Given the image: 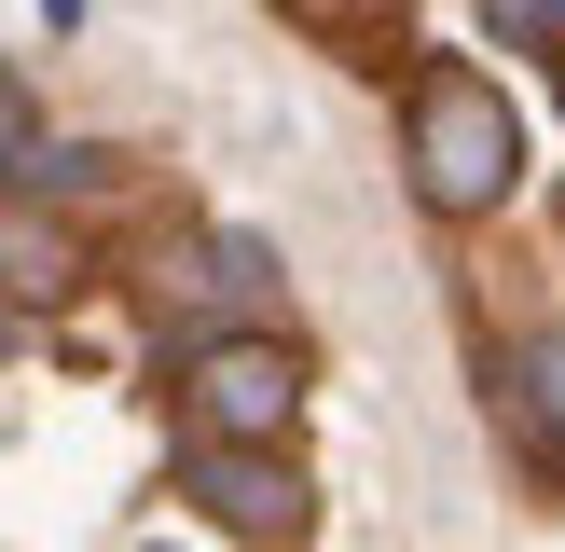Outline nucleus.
Segmentation results:
<instances>
[{
  "instance_id": "obj_1",
  "label": "nucleus",
  "mask_w": 565,
  "mask_h": 552,
  "mask_svg": "<svg viewBox=\"0 0 565 552\" xmlns=\"http://www.w3.org/2000/svg\"><path fill=\"white\" fill-rule=\"evenodd\" d=\"M414 193H428L441 221H483V208H511V180H524V125H511V97H497L483 70H414Z\"/></svg>"
},
{
  "instance_id": "obj_2",
  "label": "nucleus",
  "mask_w": 565,
  "mask_h": 552,
  "mask_svg": "<svg viewBox=\"0 0 565 552\" xmlns=\"http://www.w3.org/2000/svg\"><path fill=\"white\" fill-rule=\"evenodd\" d=\"M180 401L207 442H290V401H303V359L276 331H207L180 346Z\"/></svg>"
},
{
  "instance_id": "obj_3",
  "label": "nucleus",
  "mask_w": 565,
  "mask_h": 552,
  "mask_svg": "<svg viewBox=\"0 0 565 552\" xmlns=\"http://www.w3.org/2000/svg\"><path fill=\"white\" fill-rule=\"evenodd\" d=\"M180 484L207 497L235 539H263V552H290L303 524H318V497H303V469L276 456V442H193V456H180Z\"/></svg>"
},
{
  "instance_id": "obj_4",
  "label": "nucleus",
  "mask_w": 565,
  "mask_h": 552,
  "mask_svg": "<svg viewBox=\"0 0 565 552\" xmlns=\"http://www.w3.org/2000/svg\"><path fill=\"white\" fill-rule=\"evenodd\" d=\"M497 414L524 428L539 469H565V331H524V346L497 359Z\"/></svg>"
},
{
  "instance_id": "obj_5",
  "label": "nucleus",
  "mask_w": 565,
  "mask_h": 552,
  "mask_svg": "<svg viewBox=\"0 0 565 552\" xmlns=\"http://www.w3.org/2000/svg\"><path fill=\"white\" fill-rule=\"evenodd\" d=\"M70 276H83V248L55 221H0V290L14 304H70Z\"/></svg>"
},
{
  "instance_id": "obj_6",
  "label": "nucleus",
  "mask_w": 565,
  "mask_h": 552,
  "mask_svg": "<svg viewBox=\"0 0 565 552\" xmlns=\"http://www.w3.org/2000/svg\"><path fill=\"white\" fill-rule=\"evenodd\" d=\"M497 42H565V0H483Z\"/></svg>"
},
{
  "instance_id": "obj_7",
  "label": "nucleus",
  "mask_w": 565,
  "mask_h": 552,
  "mask_svg": "<svg viewBox=\"0 0 565 552\" xmlns=\"http://www.w3.org/2000/svg\"><path fill=\"white\" fill-rule=\"evenodd\" d=\"M28 138H42V125H28V83H14V70H0V166H14V152H28Z\"/></svg>"
}]
</instances>
